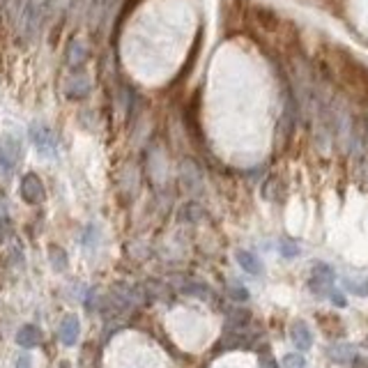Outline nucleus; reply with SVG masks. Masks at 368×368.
Masks as SVG:
<instances>
[{
	"label": "nucleus",
	"instance_id": "1",
	"mask_svg": "<svg viewBox=\"0 0 368 368\" xmlns=\"http://www.w3.org/2000/svg\"><path fill=\"white\" fill-rule=\"evenodd\" d=\"M21 161V138L12 131H5L0 136V170L5 175H12L14 168Z\"/></svg>",
	"mask_w": 368,
	"mask_h": 368
},
{
	"label": "nucleus",
	"instance_id": "2",
	"mask_svg": "<svg viewBox=\"0 0 368 368\" xmlns=\"http://www.w3.org/2000/svg\"><path fill=\"white\" fill-rule=\"evenodd\" d=\"M28 136H30V143L35 145V150L42 154V156H53L58 150V136L49 124L44 122H33L28 129Z\"/></svg>",
	"mask_w": 368,
	"mask_h": 368
},
{
	"label": "nucleus",
	"instance_id": "3",
	"mask_svg": "<svg viewBox=\"0 0 368 368\" xmlns=\"http://www.w3.org/2000/svg\"><path fill=\"white\" fill-rule=\"evenodd\" d=\"M19 191H21V198L23 203H28V205H39V203L44 200L46 189H44V182L42 177L37 173H26L21 177L19 182Z\"/></svg>",
	"mask_w": 368,
	"mask_h": 368
},
{
	"label": "nucleus",
	"instance_id": "4",
	"mask_svg": "<svg viewBox=\"0 0 368 368\" xmlns=\"http://www.w3.org/2000/svg\"><path fill=\"white\" fill-rule=\"evenodd\" d=\"M334 272L330 265L325 263H318L316 267L311 272V279H309V288L313 295L323 297V295H330L332 293V286H334Z\"/></svg>",
	"mask_w": 368,
	"mask_h": 368
},
{
	"label": "nucleus",
	"instance_id": "5",
	"mask_svg": "<svg viewBox=\"0 0 368 368\" xmlns=\"http://www.w3.org/2000/svg\"><path fill=\"white\" fill-rule=\"evenodd\" d=\"M58 334H60V341L65 343V346H76L78 336H81V320H78L76 313H67V316L62 318Z\"/></svg>",
	"mask_w": 368,
	"mask_h": 368
},
{
	"label": "nucleus",
	"instance_id": "6",
	"mask_svg": "<svg viewBox=\"0 0 368 368\" xmlns=\"http://www.w3.org/2000/svg\"><path fill=\"white\" fill-rule=\"evenodd\" d=\"M290 341L300 352L309 350L313 346V332L304 320H295V323L290 325Z\"/></svg>",
	"mask_w": 368,
	"mask_h": 368
},
{
	"label": "nucleus",
	"instance_id": "7",
	"mask_svg": "<svg viewBox=\"0 0 368 368\" xmlns=\"http://www.w3.org/2000/svg\"><path fill=\"white\" fill-rule=\"evenodd\" d=\"M39 19H42V0H30V3L26 5V10H23V14H21L23 30H26L28 37L39 28Z\"/></svg>",
	"mask_w": 368,
	"mask_h": 368
},
{
	"label": "nucleus",
	"instance_id": "8",
	"mask_svg": "<svg viewBox=\"0 0 368 368\" xmlns=\"http://www.w3.org/2000/svg\"><path fill=\"white\" fill-rule=\"evenodd\" d=\"M17 343L21 348H35L42 343V332L35 325H23L21 330L17 332Z\"/></svg>",
	"mask_w": 368,
	"mask_h": 368
},
{
	"label": "nucleus",
	"instance_id": "9",
	"mask_svg": "<svg viewBox=\"0 0 368 368\" xmlns=\"http://www.w3.org/2000/svg\"><path fill=\"white\" fill-rule=\"evenodd\" d=\"M235 258H237V265L244 272L253 274V277H258V274L263 272V265H260V258H258L256 253L251 251H237L235 253Z\"/></svg>",
	"mask_w": 368,
	"mask_h": 368
},
{
	"label": "nucleus",
	"instance_id": "10",
	"mask_svg": "<svg viewBox=\"0 0 368 368\" xmlns=\"http://www.w3.org/2000/svg\"><path fill=\"white\" fill-rule=\"evenodd\" d=\"M357 357L355 346H348V343H336L330 348V359L336 364H350L352 359Z\"/></svg>",
	"mask_w": 368,
	"mask_h": 368
},
{
	"label": "nucleus",
	"instance_id": "11",
	"mask_svg": "<svg viewBox=\"0 0 368 368\" xmlns=\"http://www.w3.org/2000/svg\"><path fill=\"white\" fill-rule=\"evenodd\" d=\"M85 83H88L85 78H76V81L69 83L67 85V97L69 99H83L90 92V85H85Z\"/></svg>",
	"mask_w": 368,
	"mask_h": 368
},
{
	"label": "nucleus",
	"instance_id": "12",
	"mask_svg": "<svg viewBox=\"0 0 368 368\" xmlns=\"http://www.w3.org/2000/svg\"><path fill=\"white\" fill-rule=\"evenodd\" d=\"M49 253H51V265H53V267H56V270H65L67 267V256H65V251H62L60 246H51Z\"/></svg>",
	"mask_w": 368,
	"mask_h": 368
},
{
	"label": "nucleus",
	"instance_id": "13",
	"mask_svg": "<svg viewBox=\"0 0 368 368\" xmlns=\"http://www.w3.org/2000/svg\"><path fill=\"white\" fill-rule=\"evenodd\" d=\"M284 368H307V359L300 352H293V355L284 357Z\"/></svg>",
	"mask_w": 368,
	"mask_h": 368
},
{
	"label": "nucleus",
	"instance_id": "14",
	"mask_svg": "<svg viewBox=\"0 0 368 368\" xmlns=\"http://www.w3.org/2000/svg\"><path fill=\"white\" fill-rule=\"evenodd\" d=\"M279 249H281V256L284 258H295L297 253H300V246H297L293 240H281Z\"/></svg>",
	"mask_w": 368,
	"mask_h": 368
},
{
	"label": "nucleus",
	"instance_id": "15",
	"mask_svg": "<svg viewBox=\"0 0 368 368\" xmlns=\"http://www.w3.org/2000/svg\"><path fill=\"white\" fill-rule=\"evenodd\" d=\"M348 288H350V290H355L357 295H362V297L368 295V281H366V284H355V281H348Z\"/></svg>",
	"mask_w": 368,
	"mask_h": 368
},
{
	"label": "nucleus",
	"instance_id": "16",
	"mask_svg": "<svg viewBox=\"0 0 368 368\" xmlns=\"http://www.w3.org/2000/svg\"><path fill=\"white\" fill-rule=\"evenodd\" d=\"M14 368H33V362H30L28 355H19L17 362H14Z\"/></svg>",
	"mask_w": 368,
	"mask_h": 368
},
{
	"label": "nucleus",
	"instance_id": "17",
	"mask_svg": "<svg viewBox=\"0 0 368 368\" xmlns=\"http://www.w3.org/2000/svg\"><path fill=\"white\" fill-rule=\"evenodd\" d=\"M233 297H235V300H240V302H246L249 300V290H246V288H233Z\"/></svg>",
	"mask_w": 368,
	"mask_h": 368
},
{
	"label": "nucleus",
	"instance_id": "18",
	"mask_svg": "<svg viewBox=\"0 0 368 368\" xmlns=\"http://www.w3.org/2000/svg\"><path fill=\"white\" fill-rule=\"evenodd\" d=\"M330 295H332V302L336 304V307H341V309L346 307V297H343V293H339V290H332Z\"/></svg>",
	"mask_w": 368,
	"mask_h": 368
},
{
	"label": "nucleus",
	"instance_id": "19",
	"mask_svg": "<svg viewBox=\"0 0 368 368\" xmlns=\"http://www.w3.org/2000/svg\"><path fill=\"white\" fill-rule=\"evenodd\" d=\"M263 368H279V366H277V364H274V362H272V359H267V362H265V366H263Z\"/></svg>",
	"mask_w": 368,
	"mask_h": 368
},
{
	"label": "nucleus",
	"instance_id": "20",
	"mask_svg": "<svg viewBox=\"0 0 368 368\" xmlns=\"http://www.w3.org/2000/svg\"><path fill=\"white\" fill-rule=\"evenodd\" d=\"M58 368H72V364H69V362H60V366Z\"/></svg>",
	"mask_w": 368,
	"mask_h": 368
}]
</instances>
